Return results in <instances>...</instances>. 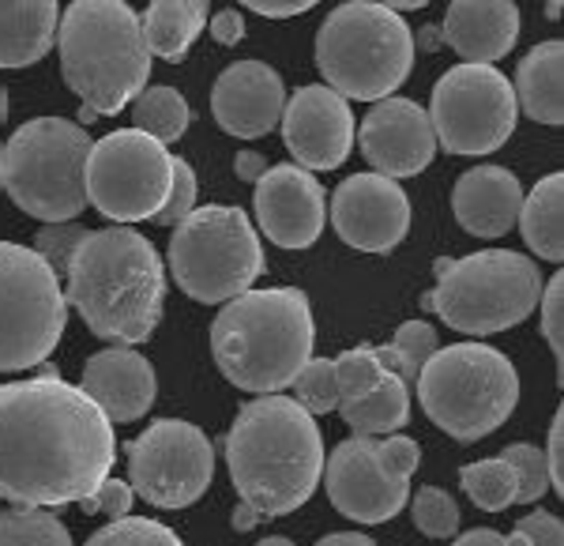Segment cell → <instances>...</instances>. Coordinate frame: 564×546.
<instances>
[{
  "instance_id": "obj_1",
  "label": "cell",
  "mask_w": 564,
  "mask_h": 546,
  "mask_svg": "<svg viewBox=\"0 0 564 546\" xmlns=\"http://www.w3.org/2000/svg\"><path fill=\"white\" fill-rule=\"evenodd\" d=\"M117 460L113 422L79 385L31 377L0 385V497L26 508L84 502Z\"/></svg>"
},
{
  "instance_id": "obj_2",
  "label": "cell",
  "mask_w": 564,
  "mask_h": 546,
  "mask_svg": "<svg viewBox=\"0 0 564 546\" xmlns=\"http://www.w3.org/2000/svg\"><path fill=\"white\" fill-rule=\"evenodd\" d=\"M226 468L238 490L234 532H252L302 508L324 475V437L316 418L290 396H257L241 404L226 433Z\"/></svg>"
},
{
  "instance_id": "obj_3",
  "label": "cell",
  "mask_w": 564,
  "mask_h": 546,
  "mask_svg": "<svg viewBox=\"0 0 564 546\" xmlns=\"http://www.w3.org/2000/svg\"><path fill=\"white\" fill-rule=\"evenodd\" d=\"M65 298L98 340L113 347L148 343L166 306V268L132 226L87 231L65 271Z\"/></svg>"
},
{
  "instance_id": "obj_4",
  "label": "cell",
  "mask_w": 564,
  "mask_h": 546,
  "mask_svg": "<svg viewBox=\"0 0 564 546\" xmlns=\"http://www.w3.org/2000/svg\"><path fill=\"white\" fill-rule=\"evenodd\" d=\"M316 324L297 287L245 290L218 309L212 324L215 366L245 393H282L313 358Z\"/></svg>"
},
{
  "instance_id": "obj_5",
  "label": "cell",
  "mask_w": 564,
  "mask_h": 546,
  "mask_svg": "<svg viewBox=\"0 0 564 546\" xmlns=\"http://www.w3.org/2000/svg\"><path fill=\"white\" fill-rule=\"evenodd\" d=\"M61 76L98 117L121 114L151 76L140 15L121 0H76L57 26Z\"/></svg>"
},
{
  "instance_id": "obj_6",
  "label": "cell",
  "mask_w": 564,
  "mask_h": 546,
  "mask_svg": "<svg viewBox=\"0 0 564 546\" xmlns=\"http://www.w3.org/2000/svg\"><path fill=\"white\" fill-rule=\"evenodd\" d=\"M316 68L335 95L384 103L414 68V31L388 4L350 0L324 15L316 31Z\"/></svg>"
},
{
  "instance_id": "obj_7",
  "label": "cell",
  "mask_w": 564,
  "mask_h": 546,
  "mask_svg": "<svg viewBox=\"0 0 564 546\" xmlns=\"http://www.w3.org/2000/svg\"><path fill=\"white\" fill-rule=\"evenodd\" d=\"M422 411L456 441L497 433L520 404V373L489 343H452L422 366L414 381Z\"/></svg>"
},
{
  "instance_id": "obj_8",
  "label": "cell",
  "mask_w": 564,
  "mask_h": 546,
  "mask_svg": "<svg viewBox=\"0 0 564 546\" xmlns=\"http://www.w3.org/2000/svg\"><path fill=\"white\" fill-rule=\"evenodd\" d=\"M90 136L65 117H34L0 148V185L42 223H76L87 207Z\"/></svg>"
},
{
  "instance_id": "obj_9",
  "label": "cell",
  "mask_w": 564,
  "mask_h": 546,
  "mask_svg": "<svg viewBox=\"0 0 564 546\" xmlns=\"http://www.w3.org/2000/svg\"><path fill=\"white\" fill-rule=\"evenodd\" d=\"M441 279L422 298L448 328L463 335H497L523 324L539 309V264L512 249H481L441 264Z\"/></svg>"
},
{
  "instance_id": "obj_10",
  "label": "cell",
  "mask_w": 564,
  "mask_h": 546,
  "mask_svg": "<svg viewBox=\"0 0 564 546\" xmlns=\"http://www.w3.org/2000/svg\"><path fill=\"white\" fill-rule=\"evenodd\" d=\"M166 264L181 295L204 306H226L263 276V245L241 207L207 204L174 226Z\"/></svg>"
},
{
  "instance_id": "obj_11",
  "label": "cell",
  "mask_w": 564,
  "mask_h": 546,
  "mask_svg": "<svg viewBox=\"0 0 564 546\" xmlns=\"http://www.w3.org/2000/svg\"><path fill=\"white\" fill-rule=\"evenodd\" d=\"M68 324L57 271L31 245L0 242V373L42 366Z\"/></svg>"
},
{
  "instance_id": "obj_12",
  "label": "cell",
  "mask_w": 564,
  "mask_h": 546,
  "mask_svg": "<svg viewBox=\"0 0 564 546\" xmlns=\"http://www.w3.org/2000/svg\"><path fill=\"white\" fill-rule=\"evenodd\" d=\"M174 159L166 143L140 129L106 132L90 143L87 159V204L98 207L113 226L154 218L174 189Z\"/></svg>"
},
{
  "instance_id": "obj_13",
  "label": "cell",
  "mask_w": 564,
  "mask_h": 546,
  "mask_svg": "<svg viewBox=\"0 0 564 546\" xmlns=\"http://www.w3.org/2000/svg\"><path fill=\"white\" fill-rule=\"evenodd\" d=\"M430 125L436 148L452 154H494L512 140L520 106H516L512 79L494 65H456L433 87Z\"/></svg>"
},
{
  "instance_id": "obj_14",
  "label": "cell",
  "mask_w": 564,
  "mask_h": 546,
  "mask_svg": "<svg viewBox=\"0 0 564 546\" xmlns=\"http://www.w3.org/2000/svg\"><path fill=\"white\" fill-rule=\"evenodd\" d=\"M215 479L212 437L185 418H159L129 445V482L154 508H185Z\"/></svg>"
},
{
  "instance_id": "obj_15",
  "label": "cell",
  "mask_w": 564,
  "mask_h": 546,
  "mask_svg": "<svg viewBox=\"0 0 564 546\" xmlns=\"http://www.w3.org/2000/svg\"><path fill=\"white\" fill-rule=\"evenodd\" d=\"M327 502L354 524H384L411 502V482L384 471L377 457V437H347L324 457Z\"/></svg>"
},
{
  "instance_id": "obj_16",
  "label": "cell",
  "mask_w": 564,
  "mask_h": 546,
  "mask_svg": "<svg viewBox=\"0 0 564 546\" xmlns=\"http://www.w3.org/2000/svg\"><path fill=\"white\" fill-rule=\"evenodd\" d=\"M332 226L350 249L391 253L411 231V200L391 178L354 174L332 196Z\"/></svg>"
},
{
  "instance_id": "obj_17",
  "label": "cell",
  "mask_w": 564,
  "mask_h": 546,
  "mask_svg": "<svg viewBox=\"0 0 564 546\" xmlns=\"http://www.w3.org/2000/svg\"><path fill=\"white\" fill-rule=\"evenodd\" d=\"M282 140L302 170H335L350 159L354 148V114L343 95L324 84L297 87L282 109Z\"/></svg>"
},
{
  "instance_id": "obj_18",
  "label": "cell",
  "mask_w": 564,
  "mask_h": 546,
  "mask_svg": "<svg viewBox=\"0 0 564 546\" xmlns=\"http://www.w3.org/2000/svg\"><path fill=\"white\" fill-rule=\"evenodd\" d=\"M257 223L268 234L271 245L282 249H308L324 234L327 223V196L324 185L308 170L294 167H271L257 181Z\"/></svg>"
},
{
  "instance_id": "obj_19",
  "label": "cell",
  "mask_w": 564,
  "mask_h": 546,
  "mask_svg": "<svg viewBox=\"0 0 564 546\" xmlns=\"http://www.w3.org/2000/svg\"><path fill=\"white\" fill-rule=\"evenodd\" d=\"M361 154L380 178H417L436 154L430 114L411 98H384L361 121Z\"/></svg>"
},
{
  "instance_id": "obj_20",
  "label": "cell",
  "mask_w": 564,
  "mask_h": 546,
  "mask_svg": "<svg viewBox=\"0 0 564 546\" xmlns=\"http://www.w3.org/2000/svg\"><path fill=\"white\" fill-rule=\"evenodd\" d=\"M282 109H286V87L279 72L263 61H238L223 68L212 87L215 125L241 140L268 136L282 121Z\"/></svg>"
},
{
  "instance_id": "obj_21",
  "label": "cell",
  "mask_w": 564,
  "mask_h": 546,
  "mask_svg": "<svg viewBox=\"0 0 564 546\" xmlns=\"http://www.w3.org/2000/svg\"><path fill=\"white\" fill-rule=\"evenodd\" d=\"M84 396L102 411L109 422H135L151 411L159 381H154L151 362L132 347H109L87 358L84 377H79Z\"/></svg>"
},
{
  "instance_id": "obj_22",
  "label": "cell",
  "mask_w": 564,
  "mask_h": 546,
  "mask_svg": "<svg viewBox=\"0 0 564 546\" xmlns=\"http://www.w3.org/2000/svg\"><path fill=\"white\" fill-rule=\"evenodd\" d=\"M523 207V185L512 170L481 162L459 174L452 189V215L475 238H500L516 226Z\"/></svg>"
},
{
  "instance_id": "obj_23",
  "label": "cell",
  "mask_w": 564,
  "mask_h": 546,
  "mask_svg": "<svg viewBox=\"0 0 564 546\" xmlns=\"http://www.w3.org/2000/svg\"><path fill=\"white\" fill-rule=\"evenodd\" d=\"M441 39L463 65H494L520 42V8L508 0H456L444 12Z\"/></svg>"
},
{
  "instance_id": "obj_24",
  "label": "cell",
  "mask_w": 564,
  "mask_h": 546,
  "mask_svg": "<svg viewBox=\"0 0 564 546\" xmlns=\"http://www.w3.org/2000/svg\"><path fill=\"white\" fill-rule=\"evenodd\" d=\"M61 8L53 0H31V4H0V68L39 65L57 45Z\"/></svg>"
},
{
  "instance_id": "obj_25",
  "label": "cell",
  "mask_w": 564,
  "mask_h": 546,
  "mask_svg": "<svg viewBox=\"0 0 564 546\" xmlns=\"http://www.w3.org/2000/svg\"><path fill=\"white\" fill-rule=\"evenodd\" d=\"M564 45L557 39L539 42L516 68V106L527 109V117L550 129L564 125Z\"/></svg>"
},
{
  "instance_id": "obj_26",
  "label": "cell",
  "mask_w": 564,
  "mask_h": 546,
  "mask_svg": "<svg viewBox=\"0 0 564 546\" xmlns=\"http://www.w3.org/2000/svg\"><path fill=\"white\" fill-rule=\"evenodd\" d=\"M207 20H212V12L199 0H159L140 15L143 42H148L151 57L181 61L204 34Z\"/></svg>"
},
{
  "instance_id": "obj_27",
  "label": "cell",
  "mask_w": 564,
  "mask_h": 546,
  "mask_svg": "<svg viewBox=\"0 0 564 546\" xmlns=\"http://www.w3.org/2000/svg\"><path fill=\"white\" fill-rule=\"evenodd\" d=\"M520 231L523 242L531 245L534 257L561 264L564 257V174H545L531 193H523L520 207Z\"/></svg>"
},
{
  "instance_id": "obj_28",
  "label": "cell",
  "mask_w": 564,
  "mask_h": 546,
  "mask_svg": "<svg viewBox=\"0 0 564 546\" xmlns=\"http://www.w3.org/2000/svg\"><path fill=\"white\" fill-rule=\"evenodd\" d=\"M339 415L354 430V437L399 433V426H406V418H411V388L395 370H388L372 393L350 399V404H339Z\"/></svg>"
},
{
  "instance_id": "obj_29",
  "label": "cell",
  "mask_w": 564,
  "mask_h": 546,
  "mask_svg": "<svg viewBox=\"0 0 564 546\" xmlns=\"http://www.w3.org/2000/svg\"><path fill=\"white\" fill-rule=\"evenodd\" d=\"M188 121H193V114H188V103L181 98L177 87H143L140 98L132 103V129L148 132L159 143L181 140L188 132Z\"/></svg>"
},
{
  "instance_id": "obj_30",
  "label": "cell",
  "mask_w": 564,
  "mask_h": 546,
  "mask_svg": "<svg viewBox=\"0 0 564 546\" xmlns=\"http://www.w3.org/2000/svg\"><path fill=\"white\" fill-rule=\"evenodd\" d=\"M0 546H76L72 532L50 508H4L0 513Z\"/></svg>"
},
{
  "instance_id": "obj_31",
  "label": "cell",
  "mask_w": 564,
  "mask_h": 546,
  "mask_svg": "<svg viewBox=\"0 0 564 546\" xmlns=\"http://www.w3.org/2000/svg\"><path fill=\"white\" fill-rule=\"evenodd\" d=\"M459 486L467 490V497L478 508H486V513H500V508L516 505V490H520V482H516L512 463L494 457V460L467 463V468L459 471Z\"/></svg>"
},
{
  "instance_id": "obj_32",
  "label": "cell",
  "mask_w": 564,
  "mask_h": 546,
  "mask_svg": "<svg viewBox=\"0 0 564 546\" xmlns=\"http://www.w3.org/2000/svg\"><path fill=\"white\" fill-rule=\"evenodd\" d=\"M332 362H335V385H339V404H350V399L372 393L380 385V377L388 373L384 362L377 358V347H350Z\"/></svg>"
},
{
  "instance_id": "obj_33",
  "label": "cell",
  "mask_w": 564,
  "mask_h": 546,
  "mask_svg": "<svg viewBox=\"0 0 564 546\" xmlns=\"http://www.w3.org/2000/svg\"><path fill=\"white\" fill-rule=\"evenodd\" d=\"M294 404H302L308 415H332L339 411V385H335V362L332 358H308L305 370L294 377Z\"/></svg>"
},
{
  "instance_id": "obj_34",
  "label": "cell",
  "mask_w": 564,
  "mask_h": 546,
  "mask_svg": "<svg viewBox=\"0 0 564 546\" xmlns=\"http://www.w3.org/2000/svg\"><path fill=\"white\" fill-rule=\"evenodd\" d=\"M411 516L417 532L430 539H452L459 532V505L441 486H417L411 497Z\"/></svg>"
},
{
  "instance_id": "obj_35",
  "label": "cell",
  "mask_w": 564,
  "mask_h": 546,
  "mask_svg": "<svg viewBox=\"0 0 564 546\" xmlns=\"http://www.w3.org/2000/svg\"><path fill=\"white\" fill-rule=\"evenodd\" d=\"M87 546H185L174 527L148 521V516H121L95 532Z\"/></svg>"
},
{
  "instance_id": "obj_36",
  "label": "cell",
  "mask_w": 564,
  "mask_h": 546,
  "mask_svg": "<svg viewBox=\"0 0 564 546\" xmlns=\"http://www.w3.org/2000/svg\"><path fill=\"white\" fill-rule=\"evenodd\" d=\"M388 347H391V354H395V362H399V377H403L406 385H414L425 362L441 351V343H436V328L433 324L406 321V324H399V332L391 335Z\"/></svg>"
},
{
  "instance_id": "obj_37",
  "label": "cell",
  "mask_w": 564,
  "mask_h": 546,
  "mask_svg": "<svg viewBox=\"0 0 564 546\" xmlns=\"http://www.w3.org/2000/svg\"><path fill=\"white\" fill-rule=\"evenodd\" d=\"M500 460L512 463L516 482H520V490H516V502H520V505L539 502L545 490H550V475H545V457H542L539 445H527V441L508 445V449L500 452Z\"/></svg>"
},
{
  "instance_id": "obj_38",
  "label": "cell",
  "mask_w": 564,
  "mask_h": 546,
  "mask_svg": "<svg viewBox=\"0 0 564 546\" xmlns=\"http://www.w3.org/2000/svg\"><path fill=\"white\" fill-rule=\"evenodd\" d=\"M84 238H87V231L79 223H45L39 231V238H34V253H39L61 279L68 271V264L76 257V249Z\"/></svg>"
},
{
  "instance_id": "obj_39",
  "label": "cell",
  "mask_w": 564,
  "mask_h": 546,
  "mask_svg": "<svg viewBox=\"0 0 564 546\" xmlns=\"http://www.w3.org/2000/svg\"><path fill=\"white\" fill-rule=\"evenodd\" d=\"M539 309H542V335L553 351V362H557V377H561V366H564V276H550V283L542 287V298H539Z\"/></svg>"
},
{
  "instance_id": "obj_40",
  "label": "cell",
  "mask_w": 564,
  "mask_h": 546,
  "mask_svg": "<svg viewBox=\"0 0 564 546\" xmlns=\"http://www.w3.org/2000/svg\"><path fill=\"white\" fill-rule=\"evenodd\" d=\"M196 174L193 167H188L185 159H174V189H170L166 204L159 207V215H154V223L159 226H177L185 223L188 215L196 212Z\"/></svg>"
},
{
  "instance_id": "obj_41",
  "label": "cell",
  "mask_w": 564,
  "mask_h": 546,
  "mask_svg": "<svg viewBox=\"0 0 564 546\" xmlns=\"http://www.w3.org/2000/svg\"><path fill=\"white\" fill-rule=\"evenodd\" d=\"M132 502H135L132 482L106 479L102 486L95 490V494H87L84 502H79V508H84L87 516H109V521H121V516H129Z\"/></svg>"
},
{
  "instance_id": "obj_42",
  "label": "cell",
  "mask_w": 564,
  "mask_h": 546,
  "mask_svg": "<svg viewBox=\"0 0 564 546\" xmlns=\"http://www.w3.org/2000/svg\"><path fill=\"white\" fill-rule=\"evenodd\" d=\"M508 546H564V524L561 516L545 513H527L520 524L512 527V535H505Z\"/></svg>"
},
{
  "instance_id": "obj_43",
  "label": "cell",
  "mask_w": 564,
  "mask_h": 546,
  "mask_svg": "<svg viewBox=\"0 0 564 546\" xmlns=\"http://www.w3.org/2000/svg\"><path fill=\"white\" fill-rule=\"evenodd\" d=\"M377 457H380V463H384L388 475L411 482V475L417 471V463H422V449H417L414 437L388 433L384 441H377Z\"/></svg>"
},
{
  "instance_id": "obj_44",
  "label": "cell",
  "mask_w": 564,
  "mask_h": 546,
  "mask_svg": "<svg viewBox=\"0 0 564 546\" xmlns=\"http://www.w3.org/2000/svg\"><path fill=\"white\" fill-rule=\"evenodd\" d=\"M545 475H550V490L564 494V411L557 407L550 422V445H545Z\"/></svg>"
},
{
  "instance_id": "obj_45",
  "label": "cell",
  "mask_w": 564,
  "mask_h": 546,
  "mask_svg": "<svg viewBox=\"0 0 564 546\" xmlns=\"http://www.w3.org/2000/svg\"><path fill=\"white\" fill-rule=\"evenodd\" d=\"M207 26H212V39L218 45H238L245 39V20L238 8H223V12H215L212 20H207Z\"/></svg>"
},
{
  "instance_id": "obj_46",
  "label": "cell",
  "mask_w": 564,
  "mask_h": 546,
  "mask_svg": "<svg viewBox=\"0 0 564 546\" xmlns=\"http://www.w3.org/2000/svg\"><path fill=\"white\" fill-rule=\"evenodd\" d=\"M245 4L263 20H290V15H305L313 0H245Z\"/></svg>"
},
{
  "instance_id": "obj_47",
  "label": "cell",
  "mask_w": 564,
  "mask_h": 546,
  "mask_svg": "<svg viewBox=\"0 0 564 546\" xmlns=\"http://www.w3.org/2000/svg\"><path fill=\"white\" fill-rule=\"evenodd\" d=\"M268 159H263L260 151H238L234 154V174H238L241 181H249V185H257V181L268 174Z\"/></svg>"
},
{
  "instance_id": "obj_48",
  "label": "cell",
  "mask_w": 564,
  "mask_h": 546,
  "mask_svg": "<svg viewBox=\"0 0 564 546\" xmlns=\"http://www.w3.org/2000/svg\"><path fill=\"white\" fill-rule=\"evenodd\" d=\"M452 546H508V539L494 527H475V532H463Z\"/></svg>"
},
{
  "instance_id": "obj_49",
  "label": "cell",
  "mask_w": 564,
  "mask_h": 546,
  "mask_svg": "<svg viewBox=\"0 0 564 546\" xmlns=\"http://www.w3.org/2000/svg\"><path fill=\"white\" fill-rule=\"evenodd\" d=\"M316 546H377V543L361 532H332V535H324Z\"/></svg>"
},
{
  "instance_id": "obj_50",
  "label": "cell",
  "mask_w": 564,
  "mask_h": 546,
  "mask_svg": "<svg viewBox=\"0 0 564 546\" xmlns=\"http://www.w3.org/2000/svg\"><path fill=\"white\" fill-rule=\"evenodd\" d=\"M436 34H441L436 26H425V31H422V45H425V50H436V45L444 42V39H436Z\"/></svg>"
},
{
  "instance_id": "obj_51",
  "label": "cell",
  "mask_w": 564,
  "mask_h": 546,
  "mask_svg": "<svg viewBox=\"0 0 564 546\" xmlns=\"http://www.w3.org/2000/svg\"><path fill=\"white\" fill-rule=\"evenodd\" d=\"M257 546H294V543H290L286 535H268V539H260Z\"/></svg>"
},
{
  "instance_id": "obj_52",
  "label": "cell",
  "mask_w": 564,
  "mask_h": 546,
  "mask_svg": "<svg viewBox=\"0 0 564 546\" xmlns=\"http://www.w3.org/2000/svg\"><path fill=\"white\" fill-rule=\"evenodd\" d=\"M98 121V114H95V109H79V129H84V125H95Z\"/></svg>"
},
{
  "instance_id": "obj_53",
  "label": "cell",
  "mask_w": 564,
  "mask_h": 546,
  "mask_svg": "<svg viewBox=\"0 0 564 546\" xmlns=\"http://www.w3.org/2000/svg\"><path fill=\"white\" fill-rule=\"evenodd\" d=\"M4 117H8V90L0 84V125H4Z\"/></svg>"
},
{
  "instance_id": "obj_54",
  "label": "cell",
  "mask_w": 564,
  "mask_h": 546,
  "mask_svg": "<svg viewBox=\"0 0 564 546\" xmlns=\"http://www.w3.org/2000/svg\"><path fill=\"white\" fill-rule=\"evenodd\" d=\"M545 15H550V20H557V15H561V0H553V4L545 8Z\"/></svg>"
}]
</instances>
